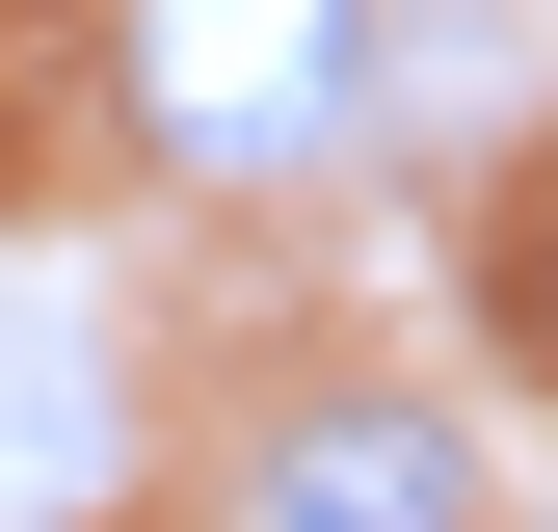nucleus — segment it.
Wrapping results in <instances>:
<instances>
[{
  "instance_id": "nucleus-1",
  "label": "nucleus",
  "mask_w": 558,
  "mask_h": 532,
  "mask_svg": "<svg viewBox=\"0 0 558 532\" xmlns=\"http://www.w3.org/2000/svg\"><path fill=\"white\" fill-rule=\"evenodd\" d=\"M373 53H399V0H107V81L133 133H160L186 186H293L373 133Z\"/></svg>"
},
{
  "instance_id": "nucleus-2",
  "label": "nucleus",
  "mask_w": 558,
  "mask_h": 532,
  "mask_svg": "<svg viewBox=\"0 0 558 532\" xmlns=\"http://www.w3.org/2000/svg\"><path fill=\"white\" fill-rule=\"evenodd\" d=\"M240 532H506V480H478L452 399H399V373H293V399L240 426Z\"/></svg>"
},
{
  "instance_id": "nucleus-3",
  "label": "nucleus",
  "mask_w": 558,
  "mask_h": 532,
  "mask_svg": "<svg viewBox=\"0 0 558 532\" xmlns=\"http://www.w3.org/2000/svg\"><path fill=\"white\" fill-rule=\"evenodd\" d=\"M478 293H506V373H532V399H558V160H532V186H506V266H478Z\"/></svg>"
}]
</instances>
